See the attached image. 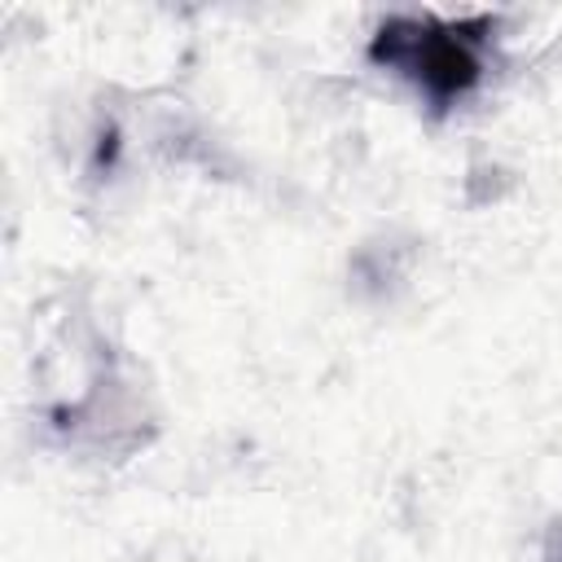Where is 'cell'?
Instances as JSON below:
<instances>
[{
	"instance_id": "6da1fadb",
	"label": "cell",
	"mask_w": 562,
	"mask_h": 562,
	"mask_svg": "<svg viewBox=\"0 0 562 562\" xmlns=\"http://www.w3.org/2000/svg\"><path fill=\"white\" fill-rule=\"evenodd\" d=\"M373 61L404 70L439 105L465 97L483 75L479 40L465 35V26H435L422 18L386 22L373 40Z\"/></svg>"
}]
</instances>
